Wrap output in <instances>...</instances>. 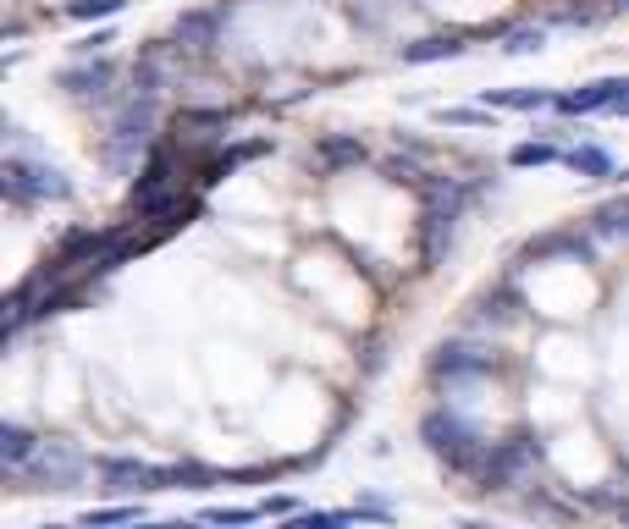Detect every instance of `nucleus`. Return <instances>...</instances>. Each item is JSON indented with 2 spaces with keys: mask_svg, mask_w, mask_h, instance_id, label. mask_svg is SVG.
<instances>
[{
  "mask_svg": "<svg viewBox=\"0 0 629 529\" xmlns=\"http://www.w3.org/2000/svg\"><path fill=\"white\" fill-rule=\"evenodd\" d=\"M7 194L12 199H67V177L56 166H29V161H7Z\"/></svg>",
  "mask_w": 629,
  "mask_h": 529,
  "instance_id": "1",
  "label": "nucleus"
},
{
  "mask_svg": "<svg viewBox=\"0 0 629 529\" xmlns=\"http://www.w3.org/2000/svg\"><path fill=\"white\" fill-rule=\"evenodd\" d=\"M624 111L629 106V78H602V84H591V89H580V95H558V111L563 117H591V111Z\"/></svg>",
  "mask_w": 629,
  "mask_h": 529,
  "instance_id": "2",
  "label": "nucleus"
},
{
  "mask_svg": "<svg viewBox=\"0 0 629 529\" xmlns=\"http://www.w3.org/2000/svg\"><path fill=\"white\" fill-rule=\"evenodd\" d=\"M0 458H7V469H29V458H40V441L23 425H7V436H0Z\"/></svg>",
  "mask_w": 629,
  "mask_h": 529,
  "instance_id": "3",
  "label": "nucleus"
},
{
  "mask_svg": "<svg viewBox=\"0 0 629 529\" xmlns=\"http://www.w3.org/2000/svg\"><path fill=\"white\" fill-rule=\"evenodd\" d=\"M464 51V40L459 34H448V40H420V45H404V62L409 67H426V62H442V56H459Z\"/></svg>",
  "mask_w": 629,
  "mask_h": 529,
  "instance_id": "4",
  "label": "nucleus"
},
{
  "mask_svg": "<svg viewBox=\"0 0 629 529\" xmlns=\"http://www.w3.org/2000/svg\"><path fill=\"white\" fill-rule=\"evenodd\" d=\"M481 106H503V111H541V106H558V95H547V89H508V95H486Z\"/></svg>",
  "mask_w": 629,
  "mask_h": 529,
  "instance_id": "5",
  "label": "nucleus"
},
{
  "mask_svg": "<svg viewBox=\"0 0 629 529\" xmlns=\"http://www.w3.org/2000/svg\"><path fill=\"white\" fill-rule=\"evenodd\" d=\"M426 436H437L431 447H442V452H453V458H459V452L475 441V436H470L459 419H442V414H437V419H426Z\"/></svg>",
  "mask_w": 629,
  "mask_h": 529,
  "instance_id": "6",
  "label": "nucleus"
},
{
  "mask_svg": "<svg viewBox=\"0 0 629 529\" xmlns=\"http://www.w3.org/2000/svg\"><path fill=\"white\" fill-rule=\"evenodd\" d=\"M563 161H569L580 177H613V161H607L602 150H569Z\"/></svg>",
  "mask_w": 629,
  "mask_h": 529,
  "instance_id": "7",
  "label": "nucleus"
},
{
  "mask_svg": "<svg viewBox=\"0 0 629 529\" xmlns=\"http://www.w3.org/2000/svg\"><path fill=\"white\" fill-rule=\"evenodd\" d=\"M508 161H514V166H552V161H563V150H558V144H514Z\"/></svg>",
  "mask_w": 629,
  "mask_h": 529,
  "instance_id": "8",
  "label": "nucleus"
},
{
  "mask_svg": "<svg viewBox=\"0 0 629 529\" xmlns=\"http://www.w3.org/2000/svg\"><path fill=\"white\" fill-rule=\"evenodd\" d=\"M354 518L349 513H298V518H287V529H349Z\"/></svg>",
  "mask_w": 629,
  "mask_h": 529,
  "instance_id": "9",
  "label": "nucleus"
},
{
  "mask_svg": "<svg viewBox=\"0 0 629 529\" xmlns=\"http://www.w3.org/2000/svg\"><path fill=\"white\" fill-rule=\"evenodd\" d=\"M111 524H139V507H100L84 518V529H111Z\"/></svg>",
  "mask_w": 629,
  "mask_h": 529,
  "instance_id": "10",
  "label": "nucleus"
},
{
  "mask_svg": "<svg viewBox=\"0 0 629 529\" xmlns=\"http://www.w3.org/2000/svg\"><path fill=\"white\" fill-rule=\"evenodd\" d=\"M67 12L73 18H111V12H122V0H73Z\"/></svg>",
  "mask_w": 629,
  "mask_h": 529,
  "instance_id": "11",
  "label": "nucleus"
},
{
  "mask_svg": "<svg viewBox=\"0 0 629 529\" xmlns=\"http://www.w3.org/2000/svg\"><path fill=\"white\" fill-rule=\"evenodd\" d=\"M508 56H525V51H541V29H519V34H508V45H503Z\"/></svg>",
  "mask_w": 629,
  "mask_h": 529,
  "instance_id": "12",
  "label": "nucleus"
},
{
  "mask_svg": "<svg viewBox=\"0 0 629 529\" xmlns=\"http://www.w3.org/2000/svg\"><path fill=\"white\" fill-rule=\"evenodd\" d=\"M51 529H67V524H51ZM78 529H84V524H78Z\"/></svg>",
  "mask_w": 629,
  "mask_h": 529,
  "instance_id": "13",
  "label": "nucleus"
},
{
  "mask_svg": "<svg viewBox=\"0 0 629 529\" xmlns=\"http://www.w3.org/2000/svg\"><path fill=\"white\" fill-rule=\"evenodd\" d=\"M470 529H481V524H470Z\"/></svg>",
  "mask_w": 629,
  "mask_h": 529,
  "instance_id": "14",
  "label": "nucleus"
},
{
  "mask_svg": "<svg viewBox=\"0 0 629 529\" xmlns=\"http://www.w3.org/2000/svg\"><path fill=\"white\" fill-rule=\"evenodd\" d=\"M624 117H629V106H624Z\"/></svg>",
  "mask_w": 629,
  "mask_h": 529,
  "instance_id": "15",
  "label": "nucleus"
},
{
  "mask_svg": "<svg viewBox=\"0 0 629 529\" xmlns=\"http://www.w3.org/2000/svg\"><path fill=\"white\" fill-rule=\"evenodd\" d=\"M624 177H629V172H624Z\"/></svg>",
  "mask_w": 629,
  "mask_h": 529,
  "instance_id": "16",
  "label": "nucleus"
}]
</instances>
